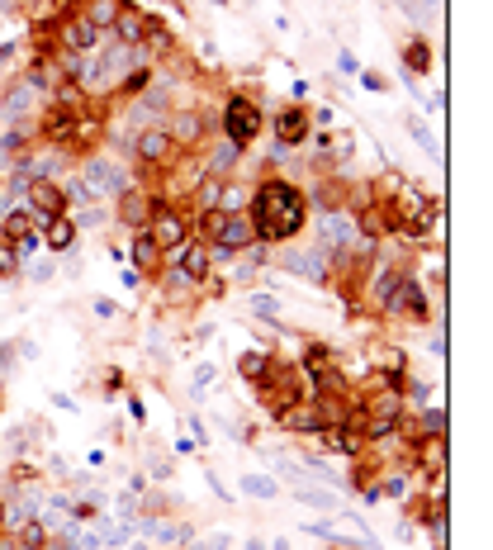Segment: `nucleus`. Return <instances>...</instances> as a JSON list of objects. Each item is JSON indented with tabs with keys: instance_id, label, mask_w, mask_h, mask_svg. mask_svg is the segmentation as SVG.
Here are the masks:
<instances>
[{
	"instance_id": "f257e3e1",
	"label": "nucleus",
	"mask_w": 493,
	"mask_h": 550,
	"mask_svg": "<svg viewBox=\"0 0 493 550\" xmlns=\"http://www.w3.org/2000/svg\"><path fill=\"white\" fill-rule=\"evenodd\" d=\"M247 219H252L256 242L266 247H285V238H299L304 223H309V200L304 190L285 176H266V181L252 190V204H247Z\"/></svg>"
},
{
	"instance_id": "f03ea898",
	"label": "nucleus",
	"mask_w": 493,
	"mask_h": 550,
	"mask_svg": "<svg viewBox=\"0 0 493 550\" xmlns=\"http://www.w3.org/2000/svg\"><path fill=\"white\" fill-rule=\"evenodd\" d=\"M76 176H81V185L91 190L95 204H114L119 195H124V190H133V185H138V181H133V171H128L124 162L105 157V152H86Z\"/></svg>"
},
{
	"instance_id": "7ed1b4c3",
	"label": "nucleus",
	"mask_w": 493,
	"mask_h": 550,
	"mask_svg": "<svg viewBox=\"0 0 493 550\" xmlns=\"http://www.w3.org/2000/svg\"><path fill=\"white\" fill-rule=\"evenodd\" d=\"M219 133L247 152V147L266 133V114H261V105H256L252 95H228L223 110H219Z\"/></svg>"
},
{
	"instance_id": "20e7f679",
	"label": "nucleus",
	"mask_w": 493,
	"mask_h": 550,
	"mask_svg": "<svg viewBox=\"0 0 493 550\" xmlns=\"http://www.w3.org/2000/svg\"><path fill=\"white\" fill-rule=\"evenodd\" d=\"M271 261L275 271L299 275L304 285H328L332 280V252H323L318 242H309V247H271Z\"/></svg>"
},
{
	"instance_id": "39448f33",
	"label": "nucleus",
	"mask_w": 493,
	"mask_h": 550,
	"mask_svg": "<svg viewBox=\"0 0 493 550\" xmlns=\"http://www.w3.org/2000/svg\"><path fill=\"white\" fill-rule=\"evenodd\" d=\"M380 318H394V323H427V318H432L427 290H422V280L413 271H399V285H394V294L384 299Z\"/></svg>"
},
{
	"instance_id": "423d86ee",
	"label": "nucleus",
	"mask_w": 493,
	"mask_h": 550,
	"mask_svg": "<svg viewBox=\"0 0 493 550\" xmlns=\"http://www.w3.org/2000/svg\"><path fill=\"white\" fill-rule=\"evenodd\" d=\"M162 129L171 133L176 152H195V147H200L209 133L219 129V119H209L204 110H171V114L162 119Z\"/></svg>"
},
{
	"instance_id": "0eeeda50",
	"label": "nucleus",
	"mask_w": 493,
	"mask_h": 550,
	"mask_svg": "<svg viewBox=\"0 0 493 550\" xmlns=\"http://www.w3.org/2000/svg\"><path fill=\"white\" fill-rule=\"evenodd\" d=\"M110 34H100L91 19L81 15V10H72V15H62L57 19V29H53V48L57 53H91V48H100Z\"/></svg>"
},
{
	"instance_id": "6e6552de",
	"label": "nucleus",
	"mask_w": 493,
	"mask_h": 550,
	"mask_svg": "<svg viewBox=\"0 0 493 550\" xmlns=\"http://www.w3.org/2000/svg\"><path fill=\"white\" fill-rule=\"evenodd\" d=\"M313 233H318V247L323 252H347L351 242L361 238V228H356V214L351 209H328V214H318L313 219Z\"/></svg>"
},
{
	"instance_id": "1a4fd4ad",
	"label": "nucleus",
	"mask_w": 493,
	"mask_h": 550,
	"mask_svg": "<svg viewBox=\"0 0 493 550\" xmlns=\"http://www.w3.org/2000/svg\"><path fill=\"white\" fill-rule=\"evenodd\" d=\"M162 204H166L162 190H138V185H133V190H124V195L114 200V219L124 223L128 233H138V228L152 223V214H157Z\"/></svg>"
},
{
	"instance_id": "9d476101",
	"label": "nucleus",
	"mask_w": 493,
	"mask_h": 550,
	"mask_svg": "<svg viewBox=\"0 0 493 550\" xmlns=\"http://www.w3.org/2000/svg\"><path fill=\"white\" fill-rule=\"evenodd\" d=\"M147 233L157 238V247H162V252H166V261L176 257V252H181V247H185V242H190V238H195V228H190V219H185L181 209H171V204H162V209L152 214V223H147Z\"/></svg>"
},
{
	"instance_id": "9b49d317",
	"label": "nucleus",
	"mask_w": 493,
	"mask_h": 550,
	"mask_svg": "<svg viewBox=\"0 0 493 550\" xmlns=\"http://www.w3.org/2000/svg\"><path fill=\"white\" fill-rule=\"evenodd\" d=\"M133 157L143 166H152V171H166V166H176V143H171V133L162 129V124H152V129H138L133 133V147H128Z\"/></svg>"
},
{
	"instance_id": "f8f14e48",
	"label": "nucleus",
	"mask_w": 493,
	"mask_h": 550,
	"mask_svg": "<svg viewBox=\"0 0 493 550\" xmlns=\"http://www.w3.org/2000/svg\"><path fill=\"white\" fill-rule=\"evenodd\" d=\"M24 209H29L34 223L43 228L48 219H62V214H67V195H62V185L57 181H29V190H24Z\"/></svg>"
},
{
	"instance_id": "ddd939ff",
	"label": "nucleus",
	"mask_w": 493,
	"mask_h": 550,
	"mask_svg": "<svg viewBox=\"0 0 493 550\" xmlns=\"http://www.w3.org/2000/svg\"><path fill=\"white\" fill-rule=\"evenodd\" d=\"M271 133H275V143H280V147H299V143H309V133H313V114L304 110V105H285V110H275Z\"/></svg>"
},
{
	"instance_id": "4468645a",
	"label": "nucleus",
	"mask_w": 493,
	"mask_h": 550,
	"mask_svg": "<svg viewBox=\"0 0 493 550\" xmlns=\"http://www.w3.org/2000/svg\"><path fill=\"white\" fill-rule=\"evenodd\" d=\"M133 532L152 536V546H166V550L195 541V527H190V522H166V517H133Z\"/></svg>"
},
{
	"instance_id": "2eb2a0df",
	"label": "nucleus",
	"mask_w": 493,
	"mask_h": 550,
	"mask_svg": "<svg viewBox=\"0 0 493 550\" xmlns=\"http://www.w3.org/2000/svg\"><path fill=\"white\" fill-rule=\"evenodd\" d=\"M128 266H133V271L143 275H157L166 266V252L162 247H157V238H152V233H147V228H138V233H128Z\"/></svg>"
},
{
	"instance_id": "dca6fc26",
	"label": "nucleus",
	"mask_w": 493,
	"mask_h": 550,
	"mask_svg": "<svg viewBox=\"0 0 493 550\" xmlns=\"http://www.w3.org/2000/svg\"><path fill=\"white\" fill-rule=\"evenodd\" d=\"M157 290H162L166 304H190V299L204 294V280L185 275L181 266H162V271H157Z\"/></svg>"
},
{
	"instance_id": "f3484780",
	"label": "nucleus",
	"mask_w": 493,
	"mask_h": 550,
	"mask_svg": "<svg viewBox=\"0 0 493 550\" xmlns=\"http://www.w3.org/2000/svg\"><path fill=\"white\" fill-rule=\"evenodd\" d=\"M408 465L422 475H446V437H422L408 446Z\"/></svg>"
},
{
	"instance_id": "a211bd4d",
	"label": "nucleus",
	"mask_w": 493,
	"mask_h": 550,
	"mask_svg": "<svg viewBox=\"0 0 493 550\" xmlns=\"http://www.w3.org/2000/svg\"><path fill=\"white\" fill-rule=\"evenodd\" d=\"M238 162H242V147L238 143H228V138H214V143H209V152H204V176H219V181H228V176H233V171H238Z\"/></svg>"
},
{
	"instance_id": "6ab92c4d",
	"label": "nucleus",
	"mask_w": 493,
	"mask_h": 550,
	"mask_svg": "<svg viewBox=\"0 0 493 550\" xmlns=\"http://www.w3.org/2000/svg\"><path fill=\"white\" fill-rule=\"evenodd\" d=\"M166 266H181L185 275H195V280H209V271H214V247L209 242H200V238H190L176 252V257L166 261Z\"/></svg>"
},
{
	"instance_id": "aec40b11",
	"label": "nucleus",
	"mask_w": 493,
	"mask_h": 550,
	"mask_svg": "<svg viewBox=\"0 0 493 550\" xmlns=\"http://www.w3.org/2000/svg\"><path fill=\"white\" fill-rule=\"evenodd\" d=\"M275 422H280L285 432H294V437H318V432H323V422H318V413H313L309 399H299V404H290V408H280V413H275Z\"/></svg>"
},
{
	"instance_id": "412c9836",
	"label": "nucleus",
	"mask_w": 493,
	"mask_h": 550,
	"mask_svg": "<svg viewBox=\"0 0 493 550\" xmlns=\"http://www.w3.org/2000/svg\"><path fill=\"white\" fill-rule=\"evenodd\" d=\"M34 100H38V91L29 86V81H24V76H19L15 86L5 91V100H0V114H5V124H15V129H19V119H29V114H34Z\"/></svg>"
},
{
	"instance_id": "4be33fe9",
	"label": "nucleus",
	"mask_w": 493,
	"mask_h": 550,
	"mask_svg": "<svg viewBox=\"0 0 493 550\" xmlns=\"http://www.w3.org/2000/svg\"><path fill=\"white\" fill-rule=\"evenodd\" d=\"M38 238H43V247H48L53 257H62V252H72V247H76L81 228L72 223V214H62V219H48V223H43V233H38Z\"/></svg>"
},
{
	"instance_id": "5701e85b",
	"label": "nucleus",
	"mask_w": 493,
	"mask_h": 550,
	"mask_svg": "<svg viewBox=\"0 0 493 550\" xmlns=\"http://www.w3.org/2000/svg\"><path fill=\"white\" fill-rule=\"evenodd\" d=\"M271 366H275V356H271V351H261V347L238 351V375H242V380H247V389H252V385H261V380L271 375Z\"/></svg>"
},
{
	"instance_id": "b1692460",
	"label": "nucleus",
	"mask_w": 493,
	"mask_h": 550,
	"mask_svg": "<svg viewBox=\"0 0 493 550\" xmlns=\"http://www.w3.org/2000/svg\"><path fill=\"white\" fill-rule=\"evenodd\" d=\"M138 48H143L147 57H166L176 48V38H171V29H166L157 15H147V29H143V38H138Z\"/></svg>"
},
{
	"instance_id": "393cba45",
	"label": "nucleus",
	"mask_w": 493,
	"mask_h": 550,
	"mask_svg": "<svg viewBox=\"0 0 493 550\" xmlns=\"http://www.w3.org/2000/svg\"><path fill=\"white\" fill-rule=\"evenodd\" d=\"M124 10H128L124 0H81V15L91 19V24L100 29V34H110V29H114V19L124 15Z\"/></svg>"
},
{
	"instance_id": "a878e982",
	"label": "nucleus",
	"mask_w": 493,
	"mask_h": 550,
	"mask_svg": "<svg viewBox=\"0 0 493 550\" xmlns=\"http://www.w3.org/2000/svg\"><path fill=\"white\" fill-rule=\"evenodd\" d=\"M403 67H408L413 76H427L432 67H437V48H432L427 38H413V43L403 48Z\"/></svg>"
},
{
	"instance_id": "bb28decb",
	"label": "nucleus",
	"mask_w": 493,
	"mask_h": 550,
	"mask_svg": "<svg viewBox=\"0 0 493 550\" xmlns=\"http://www.w3.org/2000/svg\"><path fill=\"white\" fill-rule=\"evenodd\" d=\"M143 29H147V15H143V10H124V15L114 19L110 38H114V43H138V38H143Z\"/></svg>"
},
{
	"instance_id": "cd10ccee",
	"label": "nucleus",
	"mask_w": 493,
	"mask_h": 550,
	"mask_svg": "<svg viewBox=\"0 0 493 550\" xmlns=\"http://www.w3.org/2000/svg\"><path fill=\"white\" fill-rule=\"evenodd\" d=\"M247 313H252L256 323H275V318H280V294L252 290V294H247Z\"/></svg>"
},
{
	"instance_id": "c85d7f7f",
	"label": "nucleus",
	"mask_w": 493,
	"mask_h": 550,
	"mask_svg": "<svg viewBox=\"0 0 493 550\" xmlns=\"http://www.w3.org/2000/svg\"><path fill=\"white\" fill-rule=\"evenodd\" d=\"M332 361H337V351L328 347V342H304V361H299V370H304V375H318V370H328Z\"/></svg>"
},
{
	"instance_id": "c756f323",
	"label": "nucleus",
	"mask_w": 493,
	"mask_h": 550,
	"mask_svg": "<svg viewBox=\"0 0 493 550\" xmlns=\"http://www.w3.org/2000/svg\"><path fill=\"white\" fill-rule=\"evenodd\" d=\"M294 498H299L304 508H313V513H337V494H328V489H309V484H294Z\"/></svg>"
},
{
	"instance_id": "7c9ffc66",
	"label": "nucleus",
	"mask_w": 493,
	"mask_h": 550,
	"mask_svg": "<svg viewBox=\"0 0 493 550\" xmlns=\"http://www.w3.org/2000/svg\"><path fill=\"white\" fill-rule=\"evenodd\" d=\"M242 494L261 498V503H275V498H280V479H271V475H242Z\"/></svg>"
},
{
	"instance_id": "2f4dec72",
	"label": "nucleus",
	"mask_w": 493,
	"mask_h": 550,
	"mask_svg": "<svg viewBox=\"0 0 493 550\" xmlns=\"http://www.w3.org/2000/svg\"><path fill=\"white\" fill-rule=\"evenodd\" d=\"M422 437H446V408H422V418H418V427H413V441H422Z\"/></svg>"
},
{
	"instance_id": "473e14b6",
	"label": "nucleus",
	"mask_w": 493,
	"mask_h": 550,
	"mask_svg": "<svg viewBox=\"0 0 493 550\" xmlns=\"http://www.w3.org/2000/svg\"><path fill=\"white\" fill-rule=\"evenodd\" d=\"M247 204H252V190H242V185H228L223 181V195L214 209H223V214H247Z\"/></svg>"
},
{
	"instance_id": "72a5a7b5",
	"label": "nucleus",
	"mask_w": 493,
	"mask_h": 550,
	"mask_svg": "<svg viewBox=\"0 0 493 550\" xmlns=\"http://www.w3.org/2000/svg\"><path fill=\"white\" fill-rule=\"evenodd\" d=\"M219 195H223V181H219V176H200V185L190 190L195 209H214V204H219Z\"/></svg>"
},
{
	"instance_id": "f704fd0d",
	"label": "nucleus",
	"mask_w": 493,
	"mask_h": 550,
	"mask_svg": "<svg viewBox=\"0 0 493 550\" xmlns=\"http://www.w3.org/2000/svg\"><path fill=\"white\" fill-rule=\"evenodd\" d=\"M351 460H356V465H351V470H347V484H351V489H366V484H375V475H380V465L370 460V451H366V456H351Z\"/></svg>"
},
{
	"instance_id": "c9c22d12",
	"label": "nucleus",
	"mask_w": 493,
	"mask_h": 550,
	"mask_svg": "<svg viewBox=\"0 0 493 550\" xmlns=\"http://www.w3.org/2000/svg\"><path fill=\"white\" fill-rule=\"evenodd\" d=\"M43 536H48V527H43L38 517H29V522H19V527H15L19 550H38V546H43Z\"/></svg>"
},
{
	"instance_id": "e433bc0d",
	"label": "nucleus",
	"mask_w": 493,
	"mask_h": 550,
	"mask_svg": "<svg viewBox=\"0 0 493 550\" xmlns=\"http://www.w3.org/2000/svg\"><path fill=\"white\" fill-rule=\"evenodd\" d=\"M408 133L418 138V147H422V152H427V157H432V162H441V143H437V138H432V129H427L422 119H408Z\"/></svg>"
},
{
	"instance_id": "4c0bfd02",
	"label": "nucleus",
	"mask_w": 493,
	"mask_h": 550,
	"mask_svg": "<svg viewBox=\"0 0 493 550\" xmlns=\"http://www.w3.org/2000/svg\"><path fill=\"white\" fill-rule=\"evenodd\" d=\"M19 266H24V252H19L15 242H5V238H0V280L19 275Z\"/></svg>"
},
{
	"instance_id": "58836bf2",
	"label": "nucleus",
	"mask_w": 493,
	"mask_h": 550,
	"mask_svg": "<svg viewBox=\"0 0 493 550\" xmlns=\"http://www.w3.org/2000/svg\"><path fill=\"white\" fill-rule=\"evenodd\" d=\"M375 484H380L384 498H408V475H384V479H375Z\"/></svg>"
},
{
	"instance_id": "ea45409f",
	"label": "nucleus",
	"mask_w": 493,
	"mask_h": 550,
	"mask_svg": "<svg viewBox=\"0 0 493 550\" xmlns=\"http://www.w3.org/2000/svg\"><path fill=\"white\" fill-rule=\"evenodd\" d=\"M214 380H219V370H214V366H195V375H190V394L200 399V394L214 385Z\"/></svg>"
},
{
	"instance_id": "a19ab883",
	"label": "nucleus",
	"mask_w": 493,
	"mask_h": 550,
	"mask_svg": "<svg viewBox=\"0 0 493 550\" xmlns=\"http://www.w3.org/2000/svg\"><path fill=\"white\" fill-rule=\"evenodd\" d=\"M38 550H76V536L62 532V527H53V532L43 536V546H38Z\"/></svg>"
},
{
	"instance_id": "79ce46f5",
	"label": "nucleus",
	"mask_w": 493,
	"mask_h": 550,
	"mask_svg": "<svg viewBox=\"0 0 493 550\" xmlns=\"http://www.w3.org/2000/svg\"><path fill=\"white\" fill-rule=\"evenodd\" d=\"M361 86H366V91H389V86H384V76H380V72H370V67L361 72Z\"/></svg>"
},
{
	"instance_id": "37998d69",
	"label": "nucleus",
	"mask_w": 493,
	"mask_h": 550,
	"mask_svg": "<svg viewBox=\"0 0 493 550\" xmlns=\"http://www.w3.org/2000/svg\"><path fill=\"white\" fill-rule=\"evenodd\" d=\"M95 313H100V318H119V304H114V299H95Z\"/></svg>"
},
{
	"instance_id": "c03bdc74",
	"label": "nucleus",
	"mask_w": 493,
	"mask_h": 550,
	"mask_svg": "<svg viewBox=\"0 0 493 550\" xmlns=\"http://www.w3.org/2000/svg\"><path fill=\"white\" fill-rule=\"evenodd\" d=\"M128 413H133V422H138V427H143V399H138V394H128Z\"/></svg>"
},
{
	"instance_id": "a18cd8bd",
	"label": "nucleus",
	"mask_w": 493,
	"mask_h": 550,
	"mask_svg": "<svg viewBox=\"0 0 493 550\" xmlns=\"http://www.w3.org/2000/svg\"><path fill=\"white\" fill-rule=\"evenodd\" d=\"M228 541H233V536H223V532H214V536H209V541H204V550H228Z\"/></svg>"
},
{
	"instance_id": "49530a36",
	"label": "nucleus",
	"mask_w": 493,
	"mask_h": 550,
	"mask_svg": "<svg viewBox=\"0 0 493 550\" xmlns=\"http://www.w3.org/2000/svg\"><path fill=\"white\" fill-rule=\"evenodd\" d=\"M119 280H124V285H128V290H138V285H143V275H138V271H133V266H124V275H119Z\"/></svg>"
},
{
	"instance_id": "de8ad7c7",
	"label": "nucleus",
	"mask_w": 493,
	"mask_h": 550,
	"mask_svg": "<svg viewBox=\"0 0 493 550\" xmlns=\"http://www.w3.org/2000/svg\"><path fill=\"white\" fill-rule=\"evenodd\" d=\"M29 0H0V15H15V10H24Z\"/></svg>"
},
{
	"instance_id": "09e8293b",
	"label": "nucleus",
	"mask_w": 493,
	"mask_h": 550,
	"mask_svg": "<svg viewBox=\"0 0 493 550\" xmlns=\"http://www.w3.org/2000/svg\"><path fill=\"white\" fill-rule=\"evenodd\" d=\"M5 166H10V162L0 157V209H5Z\"/></svg>"
},
{
	"instance_id": "8fccbe9b",
	"label": "nucleus",
	"mask_w": 493,
	"mask_h": 550,
	"mask_svg": "<svg viewBox=\"0 0 493 550\" xmlns=\"http://www.w3.org/2000/svg\"><path fill=\"white\" fill-rule=\"evenodd\" d=\"M271 550H290V541H285V536H280V541H275V546Z\"/></svg>"
},
{
	"instance_id": "3c124183",
	"label": "nucleus",
	"mask_w": 493,
	"mask_h": 550,
	"mask_svg": "<svg viewBox=\"0 0 493 550\" xmlns=\"http://www.w3.org/2000/svg\"><path fill=\"white\" fill-rule=\"evenodd\" d=\"M247 550H266V546H261V541H247Z\"/></svg>"
},
{
	"instance_id": "603ef678",
	"label": "nucleus",
	"mask_w": 493,
	"mask_h": 550,
	"mask_svg": "<svg viewBox=\"0 0 493 550\" xmlns=\"http://www.w3.org/2000/svg\"><path fill=\"white\" fill-rule=\"evenodd\" d=\"M0 532H5V508H0Z\"/></svg>"
}]
</instances>
